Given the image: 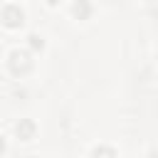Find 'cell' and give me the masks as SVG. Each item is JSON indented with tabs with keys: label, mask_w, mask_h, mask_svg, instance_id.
<instances>
[{
	"label": "cell",
	"mask_w": 158,
	"mask_h": 158,
	"mask_svg": "<svg viewBox=\"0 0 158 158\" xmlns=\"http://www.w3.org/2000/svg\"><path fill=\"white\" fill-rule=\"evenodd\" d=\"M91 153H94V156H116V151H114V148H106V146H96Z\"/></svg>",
	"instance_id": "obj_6"
},
{
	"label": "cell",
	"mask_w": 158,
	"mask_h": 158,
	"mask_svg": "<svg viewBox=\"0 0 158 158\" xmlns=\"http://www.w3.org/2000/svg\"><path fill=\"white\" fill-rule=\"evenodd\" d=\"M7 67H10V72H12L15 77H25V74L32 69V57H30V52L15 49V52L10 54V59H7Z\"/></svg>",
	"instance_id": "obj_1"
},
{
	"label": "cell",
	"mask_w": 158,
	"mask_h": 158,
	"mask_svg": "<svg viewBox=\"0 0 158 158\" xmlns=\"http://www.w3.org/2000/svg\"><path fill=\"white\" fill-rule=\"evenodd\" d=\"M0 153H5V138L0 136Z\"/></svg>",
	"instance_id": "obj_7"
},
{
	"label": "cell",
	"mask_w": 158,
	"mask_h": 158,
	"mask_svg": "<svg viewBox=\"0 0 158 158\" xmlns=\"http://www.w3.org/2000/svg\"><path fill=\"white\" fill-rule=\"evenodd\" d=\"M72 12H74L77 20H86V17L91 15V5H89V0H77V2L72 5Z\"/></svg>",
	"instance_id": "obj_4"
},
{
	"label": "cell",
	"mask_w": 158,
	"mask_h": 158,
	"mask_svg": "<svg viewBox=\"0 0 158 158\" xmlns=\"http://www.w3.org/2000/svg\"><path fill=\"white\" fill-rule=\"evenodd\" d=\"M2 25L5 27H10V30H15V27H22V22H25V12L17 7V5H7V7H2Z\"/></svg>",
	"instance_id": "obj_2"
},
{
	"label": "cell",
	"mask_w": 158,
	"mask_h": 158,
	"mask_svg": "<svg viewBox=\"0 0 158 158\" xmlns=\"http://www.w3.org/2000/svg\"><path fill=\"white\" fill-rule=\"evenodd\" d=\"M27 40H30V47H32V49H42V47H44V40H42L40 35H30Z\"/></svg>",
	"instance_id": "obj_5"
},
{
	"label": "cell",
	"mask_w": 158,
	"mask_h": 158,
	"mask_svg": "<svg viewBox=\"0 0 158 158\" xmlns=\"http://www.w3.org/2000/svg\"><path fill=\"white\" fill-rule=\"evenodd\" d=\"M47 2H49V5H57V2H59V0H47Z\"/></svg>",
	"instance_id": "obj_8"
},
{
	"label": "cell",
	"mask_w": 158,
	"mask_h": 158,
	"mask_svg": "<svg viewBox=\"0 0 158 158\" xmlns=\"http://www.w3.org/2000/svg\"><path fill=\"white\" fill-rule=\"evenodd\" d=\"M35 131H37V126H35L32 118H20L15 123V133H17L20 141H32L35 138Z\"/></svg>",
	"instance_id": "obj_3"
}]
</instances>
